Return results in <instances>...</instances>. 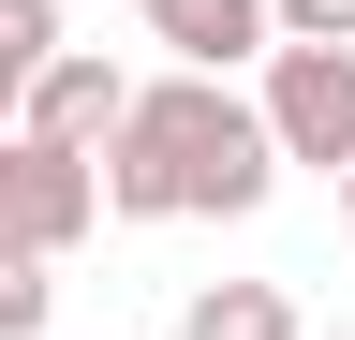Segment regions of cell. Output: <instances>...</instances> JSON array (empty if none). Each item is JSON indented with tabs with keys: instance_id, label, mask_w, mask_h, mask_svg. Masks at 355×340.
Returning <instances> with one entry per match:
<instances>
[{
	"instance_id": "9c48e42d",
	"label": "cell",
	"mask_w": 355,
	"mask_h": 340,
	"mask_svg": "<svg viewBox=\"0 0 355 340\" xmlns=\"http://www.w3.org/2000/svg\"><path fill=\"white\" fill-rule=\"evenodd\" d=\"M266 45H355V0H266Z\"/></svg>"
},
{
	"instance_id": "30bf717a",
	"label": "cell",
	"mask_w": 355,
	"mask_h": 340,
	"mask_svg": "<svg viewBox=\"0 0 355 340\" xmlns=\"http://www.w3.org/2000/svg\"><path fill=\"white\" fill-rule=\"evenodd\" d=\"M340 222H355V163H340Z\"/></svg>"
},
{
	"instance_id": "52a82bcc",
	"label": "cell",
	"mask_w": 355,
	"mask_h": 340,
	"mask_svg": "<svg viewBox=\"0 0 355 340\" xmlns=\"http://www.w3.org/2000/svg\"><path fill=\"white\" fill-rule=\"evenodd\" d=\"M60 60V0H0V134H15V89Z\"/></svg>"
},
{
	"instance_id": "3957f363",
	"label": "cell",
	"mask_w": 355,
	"mask_h": 340,
	"mask_svg": "<svg viewBox=\"0 0 355 340\" xmlns=\"http://www.w3.org/2000/svg\"><path fill=\"white\" fill-rule=\"evenodd\" d=\"M89 222H104V193H89V148H30V134H0V251L60 267Z\"/></svg>"
},
{
	"instance_id": "277c9868",
	"label": "cell",
	"mask_w": 355,
	"mask_h": 340,
	"mask_svg": "<svg viewBox=\"0 0 355 340\" xmlns=\"http://www.w3.org/2000/svg\"><path fill=\"white\" fill-rule=\"evenodd\" d=\"M119 104H133V74H119V60H89V45H60V60L15 89V134H30V148H104V134H119Z\"/></svg>"
},
{
	"instance_id": "5b68a950",
	"label": "cell",
	"mask_w": 355,
	"mask_h": 340,
	"mask_svg": "<svg viewBox=\"0 0 355 340\" xmlns=\"http://www.w3.org/2000/svg\"><path fill=\"white\" fill-rule=\"evenodd\" d=\"M148 30L178 45V74H237V60H266V0H148Z\"/></svg>"
},
{
	"instance_id": "ba28073f",
	"label": "cell",
	"mask_w": 355,
	"mask_h": 340,
	"mask_svg": "<svg viewBox=\"0 0 355 340\" xmlns=\"http://www.w3.org/2000/svg\"><path fill=\"white\" fill-rule=\"evenodd\" d=\"M44 311H60V281H44L30 251H0V340H44Z\"/></svg>"
},
{
	"instance_id": "7a4b0ae2",
	"label": "cell",
	"mask_w": 355,
	"mask_h": 340,
	"mask_svg": "<svg viewBox=\"0 0 355 340\" xmlns=\"http://www.w3.org/2000/svg\"><path fill=\"white\" fill-rule=\"evenodd\" d=\"M252 118H266V148L282 163H355V45H266V89H252Z\"/></svg>"
},
{
	"instance_id": "8992f818",
	"label": "cell",
	"mask_w": 355,
	"mask_h": 340,
	"mask_svg": "<svg viewBox=\"0 0 355 340\" xmlns=\"http://www.w3.org/2000/svg\"><path fill=\"white\" fill-rule=\"evenodd\" d=\"M178 340H311L282 281H193V311H178Z\"/></svg>"
},
{
	"instance_id": "6da1fadb",
	"label": "cell",
	"mask_w": 355,
	"mask_h": 340,
	"mask_svg": "<svg viewBox=\"0 0 355 340\" xmlns=\"http://www.w3.org/2000/svg\"><path fill=\"white\" fill-rule=\"evenodd\" d=\"M266 178H282V148H266V118L222 89V74H163V89H133L119 134L89 148L104 222H252Z\"/></svg>"
}]
</instances>
